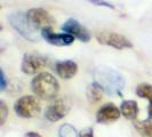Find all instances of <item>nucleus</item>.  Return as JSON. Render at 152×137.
<instances>
[{"label": "nucleus", "instance_id": "2eb2a0df", "mask_svg": "<svg viewBox=\"0 0 152 137\" xmlns=\"http://www.w3.org/2000/svg\"><path fill=\"white\" fill-rule=\"evenodd\" d=\"M135 128H136L140 134L143 137H152V120L151 119H146L142 120L140 122L135 123Z\"/></svg>", "mask_w": 152, "mask_h": 137}, {"label": "nucleus", "instance_id": "7ed1b4c3", "mask_svg": "<svg viewBox=\"0 0 152 137\" xmlns=\"http://www.w3.org/2000/svg\"><path fill=\"white\" fill-rule=\"evenodd\" d=\"M8 22L12 25V28L18 32L23 38H25L29 41L36 42L39 40V36L37 34V29L33 28V25L30 23L29 18L26 17V14L23 13H13L8 16Z\"/></svg>", "mask_w": 152, "mask_h": 137}, {"label": "nucleus", "instance_id": "6ab92c4d", "mask_svg": "<svg viewBox=\"0 0 152 137\" xmlns=\"http://www.w3.org/2000/svg\"><path fill=\"white\" fill-rule=\"evenodd\" d=\"M87 1H89V2L96 5V6H104V7H107V8H114L113 5H111L110 2L104 1V0H87Z\"/></svg>", "mask_w": 152, "mask_h": 137}, {"label": "nucleus", "instance_id": "1a4fd4ad", "mask_svg": "<svg viewBox=\"0 0 152 137\" xmlns=\"http://www.w3.org/2000/svg\"><path fill=\"white\" fill-rule=\"evenodd\" d=\"M70 111V104L65 99H56L47 107L45 112V117L52 122L58 121L64 118Z\"/></svg>", "mask_w": 152, "mask_h": 137}, {"label": "nucleus", "instance_id": "aec40b11", "mask_svg": "<svg viewBox=\"0 0 152 137\" xmlns=\"http://www.w3.org/2000/svg\"><path fill=\"white\" fill-rule=\"evenodd\" d=\"M79 137H94L93 128H85V129L80 133V136Z\"/></svg>", "mask_w": 152, "mask_h": 137}, {"label": "nucleus", "instance_id": "f8f14e48", "mask_svg": "<svg viewBox=\"0 0 152 137\" xmlns=\"http://www.w3.org/2000/svg\"><path fill=\"white\" fill-rule=\"evenodd\" d=\"M57 74L63 79H71L76 76L78 65L73 61H60L55 65Z\"/></svg>", "mask_w": 152, "mask_h": 137}, {"label": "nucleus", "instance_id": "412c9836", "mask_svg": "<svg viewBox=\"0 0 152 137\" xmlns=\"http://www.w3.org/2000/svg\"><path fill=\"white\" fill-rule=\"evenodd\" d=\"M0 81H1V85H0V89H1V90H5V89H6V85H7V81H6V76H5V72H4L2 70H1Z\"/></svg>", "mask_w": 152, "mask_h": 137}, {"label": "nucleus", "instance_id": "423d86ee", "mask_svg": "<svg viewBox=\"0 0 152 137\" xmlns=\"http://www.w3.org/2000/svg\"><path fill=\"white\" fill-rule=\"evenodd\" d=\"M96 39L99 44L105 46L113 47L115 49H125V48H132L133 45L126 37H124L121 34L117 33V32H99L96 34Z\"/></svg>", "mask_w": 152, "mask_h": 137}, {"label": "nucleus", "instance_id": "39448f33", "mask_svg": "<svg viewBox=\"0 0 152 137\" xmlns=\"http://www.w3.org/2000/svg\"><path fill=\"white\" fill-rule=\"evenodd\" d=\"M26 17L37 30L42 31L47 28H52L55 24V18L42 8H31L26 13Z\"/></svg>", "mask_w": 152, "mask_h": 137}, {"label": "nucleus", "instance_id": "dca6fc26", "mask_svg": "<svg viewBox=\"0 0 152 137\" xmlns=\"http://www.w3.org/2000/svg\"><path fill=\"white\" fill-rule=\"evenodd\" d=\"M136 95L141 98H146L152 102V85L150 84H141L137 86Z\"/></svg>", "mask_w": 152, "mask_h": 137}, {"label": "nucleus", "instance_id": "20e7f679", "mask_svg": "<svg viewBox=\"0 0 152 137\" xmlns=\"http://www.w3.org/2000/svg\"><path fill=\"white\" fill-rule=\"evenodd\" d=\"M14 110H15L16 114L18 117L22 118H33L37 117L40 111H41V106L39 101L34 96H23L21 98H18L15 102L14 105Z\"/></svg>", "mask_w": 152, "mask_h": 137}, {"label": "nucleus", "instance_id": "4be33fe9", "mask_svg": "<svg viewBox=\"0 0 152 137\" xmlns=\"http://www.w3.org/2000/svg\"><path fill=\"white\" fill-rule=\"evenodd\" d=\"M25 137H41V136L39 135L38 133H34V131H30V133H28V134L25 135Z\"/></svg>", "mask_w": 152, "mask_h": 137}, {"label": "nucleus", "instance_id": "9b49d317", "mask_svg": "<svg viewBox=\"0 0 152 137\" xmlns=\"http://www.w3.org/2000/svg\"><path fill=\"white\" fill-rule=\"evenodd\" d=\"M121 114V111L112 103L105 104L99 107L96 113V120L101 123H110V122L117 121Z\"/></svg>", "mask_w": 152, "mask_h": 137}, {"label": "nucleus", "instance_id": "ddd939ff", "mask_svg": "<svg viewBox=\"0 0 152 137\" xmlns=\"http://www.w3.org/2000/svg\"><path fill=\"white\" fill-rule=\"evenodd\" d=\"M121 114L128 120H135L138 114V107L135 101H124L120 105Z\"/></svg>", "mask_w": 152, "mask_h": 137}, {"label": "nucleus", "instance_id": "f3484780", "mask_svg": "<svg viewBox=\"0 0 152 137\" xmlns=\"http://www.w3.org/2000/svg\"><path fill=\"white\" fill-rule=\"evenodd\" d=\"M58 134H60V137H77L78 136L76 128H75L73 126L69 125V123H64L63 126L60 127Z\"/></svg>", "mask_w": 152, "mask_h": 137}, {"label": "nucleus", "instance_id": "6e6552de", "mask_svg": "<svg viewBox=\"0 0 152 137\" xmlns=\"http://www.w3.org/2000/svg\"><path fill=\"white\" fill-rule=\"evenodd\" d=\"M61 29L63 32L73 36L75 38L79 39L83 42H88L91 40V33H89V31L87 30L85 26H83L77 20H73V18L68 20L61 26Z\"/></svg>", "mask_w": 152, "mask_h": 137}, {"label": "nucleus", "instance_id": "9d476101", "mask_svg": "<svg viewBox=\"0 0 152 137\" xmlns=\"http://www.w3.org/2000/svg\"><path fill=\"white\" fill-rule=\"evenodd\" d=\"M41 37L50 45L69 46L75 41V37L69 33H54L52 28H47L41 31Z\"/></svg>", "mask_w": 152, "mask_h": 137}, {"label": "nucleus", "instance_id": "f03ea898", "mask_svg": "<svg viewBox=\"0 0 152 137\" xmlns=\"http://www.w3.org/2000/svg\"><path fill=\"white\" fill-rule=\"evenodd\" d=\"M31 87L34 95L45 101L54 99L60 91L58 81L48 72H41L37 74L31 82Z\"/></svg>", "mask_w": 152, "mask_h": 137}, {"label": "nucleus", "instance_id": "0eeeda50", "mask_svg": "<svg viewBox=\"0 0 152 137\" xmlns=\"http://www.w3.org/2000/svg\"><path fill=\"white\" fill-rule=\"evenodd\" d=\"M47 65L45 57L36 54H25L23 56L21 68L25 74H36Z\"/></svg>", "mask_w": 152, "mask_h": 137}, {"label": "nucleus", "instance_id": "5701e85b", "mask_svg": "<svg viewBox=\"0 0 152 137\" xmlns=\"http://www.w3.org/2000/svg\"><path fill=\"white\" fill-rule=\"evenodd\" d=\"M148 112H149V117H150V119H152V102H150V104H149Z\"/></svg>", "mask_w": 152, "mask_h": 137}, {"label": "nucleus", "instance_id": "f257e3e1", "mask_svg": "<svg viewBox=\"0 0 152 137\" xmlns=\"http://www.w3.org/2000/svg\"><path fill=\"white\" fill-rule=\"evenodd\" d=\"M95 82L102 87L104 93L110 95H120L125 87V79L122 76L111 68L99 66L94 72Z\"/></svg>", "mask_w": 152, "mask_h": 137}, {"label": "nucleus", "instance_id": "a211bd4d", "mask_svg": "<svg viewBox=\"0 0 152 137\" xmlns=\"http://www.w3.org/2000/svg\"><path fill=\"white\" fill-rule=\"evenodd\" d=\"M7 114H8L7 106H6L5 102L1 101V102H0V122H1V125L5 123V120H6V118H7Z\"/></svg>", "mask_w": 152, "mask_h": 137}, {"label": "nucleus", "instance_id": "4468645a", "mask_svg": "<svg viewBox=\"0 0 152 137\" xmlns=\"http://www.w3.org/2000/svg\"><path fill=\"white\" fill-rule=\"evenodd\" d=\"M103 89L102 87L99 86L97 82H93L88 87H87V98H88V102L91 103V104H96L99 103V101L102 99V95H103Z\"/></svg>", "mask_w": 152, "mask_h": 137}]
</instances>
